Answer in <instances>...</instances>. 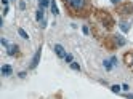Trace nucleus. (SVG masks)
Returning a JSON list of instances; mask_svg holds the SVG:
<instances>
[{
  "label": "nucleus",
  "instance_id": "obj_10",
  "mask_svg": "<svg viewBox=\"0 0 133 99\" xmlns=\"http://www.w3.org/2000/svg\"><path fill=\"white\" fill-rule=\"evenodd\" d=\"M18 32H19V35H21L23 38H26V40H27V38H29V35L26 34V31H24V29H18Z\"/></svg>",
  "mask_w": 133,
  "mask_h": 99
},
{
  "label": "nucleus",
  "instance_id": "obj_5",
  "mask_svg": "<svg viewBox=\"0 0 133 99\" xmlns=\"http://www.w3.org/2000/svg\"><path fill=\"white\" fill-rule=\"evenodd\" d=\"M8 48V54H10V56H16L18 54V45H10V46H6Z\"/></svg>",
  "mask_w": 133,
  "mask_h": 99
},
{
  "label": "nucleus",
  "instance_id": "obj_14",
  "mask_svg": "<svg viewBox=\"0 0 133 99\" xmlns=\"http://www.w3.org/2000/svg\"><path fill=\"white\" fill-rule=\"evenodd\" d=\"M48 0H40V8H46V6H48Z\"/></svg>",
  "mask_w": 133,
  "mask_h": 99
},
{
  "label": "nucleus",
  "instance_id": "obj_16",
  "mask_svg": "<svg viewBox=\"0 0 133 99\" xmlns=\"http://www.w3.org/2000/svg\"><path fill=\"white\" fill-rule=\"evenodd\" d=\"M64 59H66V62H72V56H71V54H66Z\"/></svg>",
  "mask_w": 133,
  "mask_h": 99
},
{
  "label": "nucleus",
  "instance_id": "obj_15",
  "mask_svg": "<svg viewBox=\"0 0 133 99\" xmlns=\"http://www.w3.org/2000/svg\"><path fill=\"white\" fill-rule=\"evenodd\" d=\"M71 67L74 69V70H80V66H79L77 62H71Z\"/></svg>",
  "mask_w": 133,
  "mask_h": 99
},
{
  "label": "nucleus",
  "instance_id": "obj_6",
  "mask_svg": "<svg viewBox=\"0 0 133 99\" xmlns=\"http://www.w3.org/2000/svg\"><path fill=\"white\" fill-rule=\"evenodd\" d=\"M116 43L119 46H123V45H125V38H123L122 35H116Z\"/></svg>",
  "mask_w": 133,
  "mask_h": 99
},
{
  "label": "nucleus",
  "instance_id": "obj_9",
  "mask_svg": "<svg viewBox=\"0 0 133 99\" xmlns=\"http://www.w3.org/2000/svg\"><path fill=\"white\" fill-rule=\"evenodd\" d=\"M51 13H53L55 16L59 13V11H58V8H56V3H55V0H51Z\"/></svg>",
  "mask_w": 133,
  "mask_h": 99
},
{
  "label": "nucleus",
  "instance_id": "obj_4",
  "mask_svg": "<svg viewBox=\"0 0 133 99\" xmlns=\"http://www.w3.org/2000/svg\"><path fill=\"white\" fill-rule=\"evenodd\" d=\"M40 53H42V48H39L37 50V53H35V56H34V59H32V64H31V69H34L37 64H39V61H40Z\"/></svg>",
  "mask_w": 133,
  "mask_h": 99
},
{
  "label": "nucleus",
  "instance_id": "obj_11",
  "mask_svg": "<svg viewBox=\"0 0 133 99\" xmlns=\"http://www.w3.org/2000/svg\"><path fill=\"white\" fill-rule=\"evenodd\" d=\"M112 61H104V67H106V70H111V69H112Z\"/></svg>",
  "mask_w": 133,
  "mask_h": 99
},
{
  "label": "nucleus",
  "instance_id": "obj_13",
  "mask_svg": "<svg viewBox=\"0 0 133 99\" xmlns=\"http://www.w3.org/2000/svg\"><path fill=\"white\" fill-rule=\"evenodd\" d=\"M120 27H122V31H123V32H127L128 29H130V26H127V23H120Z\"/></svg>",
  "mask_w": 133,
  "mask_h": 99
},
{
  "label": "nucleus",
  "instance_id": "obj_2",
  "mask_svg": "<svg viewBox=\"0 0 133 99\" xmlns=\"http://www.w3.org/2000/svg\"><path fill=\"white\" fill-rule=\"evenodd\" d=\"M55 53H56V56L58 58H66V53L64 51V48H63V45H55Z\"/></svg>",
  "mask_w": 133,
  "mask_h": 99
},
{
  "label": "nucleus",
  "instance_id": "obj_7",
  "mask_svg": "<svg viewBox=\"0 0 133 99\" xmlns=\"http://www.w3.org/2000/svg\"><path fill=\"white\" fill-rule=\"evenodd\" d=\"M35 18H37V21H42V19H43V8H40V6H39V10H37V15H35Z\"/></svg>",
  "mask_w": 133,
  "mask_h": 99
},
{
  "label": "nucleus",
  "instance_id": "obj_3",
  "mask_svg": "<svg viewBox=\"0 0 133 99\" xmlns=\"http://www.w3.org/2000/svg\"><path fill=\"white\" fill-rule=\"evenodd\" d=\"M11 72H13V69H11L10 64H3V66H2V75H3V77L11 75Z\"/></svg>",
  "mask_w": 133,
  "mask_h": 99
},
{
  "label": "nucleus",
  "instance_id": "obj_8",
  "mask_svg": "<svg viewBox=\"0 0 133 99\" xmlns=\"http://www.w3.org/2000/svg\"><path fill=\"white\" fill-rule=\"evenodd\" d=\"M125 58H127V64H128L130 67H133V53H130V54H127Z\"/></svg>",
  "mask_w": 133,
  "mask_h": 99
},
{
  "label": "nucleus",
  "instance_id": "obj_18",
  "mask_svg": "<svg viewBox=\"0 0 133 99\" xmlns=\"http://www.w3.org/2000/svg\"><path fill=\"white\" fill-rule=\"evenodd\" d=\"M127 97H128V99H133V94H128Z\"/></svg>",
  "mask_w": 133,
  "mask_h": 99
},
{
  "label": "nucleus",
  "instance_id": "obj_1",
  "mask_svg": "<svg viewBox=\"0 0 133 99\" xmlns=\"http://www.w3.org/2000/svg\"><path fill=\"white\" fill-rule=\"evenodd\" d=\"M63 2L72 13H80L88 5V0H63Z\"/></svg>",
  "mask_w": 133,
  "mask_h": 99
},
{
  "label": "nucleus",
  "instance_id": "obj_17",
  "mask_svg": "<svg viewBox=\"0 0 133 99\" xmlns=\"http://www.w3.org/2000/svg\"><path fill=\"white\" fill-rule=\"evenodd\" d=\"M24 6H26V3H24V2H21V3H19V8H21V10H24Z\"/></svg>",
  "mask_w": 133,
  "mask_h": 99
},
{
  "label": "nucleus",
  "instance_id": "obj_12",
  "mask_svg": "<svg viewBox=\"0 0 133 99\" xmlns=\"http://www.w3.org/2000/svg\"><path fill=\"white\" fill-rule=\"evenodd\" d=\"M111 90H112V93H119V91H120V86H119V85H112Z\"/></svg>",
  "mask_w": 133,
  "mask_h": 99
}]
</instances>
